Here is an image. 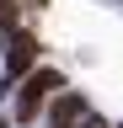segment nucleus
I'll use <instances>...</instances> for the list:
<instances>
[{"label":"nucleus","instance_id":"f03ea898","mask_svg":"<svg viewBox=\"0 0 123 128\" xmlns=\"http://www.w3.org/2000/svg\"><path fill=\"white\" fill-rule=\"evenodd\" d=\"M32 64H38V38H32V32H11V48H6V80H22Z\"/></svg>","mask_w":123,"mask_h":128},{"label":"nucleus","instance_id":"7ed1b4c3","mask_svg":"<svg viewBox=\"0 0 123 128\" xmlns=\"http://www.w3.org/2000/svg\"><path fill=\"white\" fill-rule=\"evenodd\" d=\"M86 118V96L80 91H54V112H48V123L54 128H75Z\"/></svg>","mask_w":123,"mask_h":128},{"label":"nucleus","instance_id":"20e7f679","mask_svg":"<svg viewBox=\"0 0 123 128\" xmlns=\"http://www.w3.org/2000/svg\"><path fill=\"white\" fill-rule=\"evenodd\" d=\"M0 27H16V0H0Z\"/></svg>","mask_w":123,"mask_h":128},{"label":"nucleus","instance_id":"39448f33","mask_svg":"<svg viewBox=\"0 0 123 128\" xmlns=\"http://www.w3.org/2000/svg\"><path fill=\"white\" fill-rule=\"evenodd\" d=\"M75 128H107V123H102V118H91V112H86V118L75 123Z\"/></svg>","mask_w":123,"mask_h":128},{"label":"nucleus","instance_id":"f257e3e1","mask_svg":"<svg viewBox=\"0 0 123 128\" xmlns=\"http://www.w3.org/2000/svg\"><path fill=\"white\" fill-rule=\"evenodd\" d=\"M59 86H64V75H59V70H48V64H38V70L22 80V96H16V118H22V123H32L38 112H43V102H48V96H54Z\"/></svg>","mask_w":123,"mask_h":128}]
</instances>
